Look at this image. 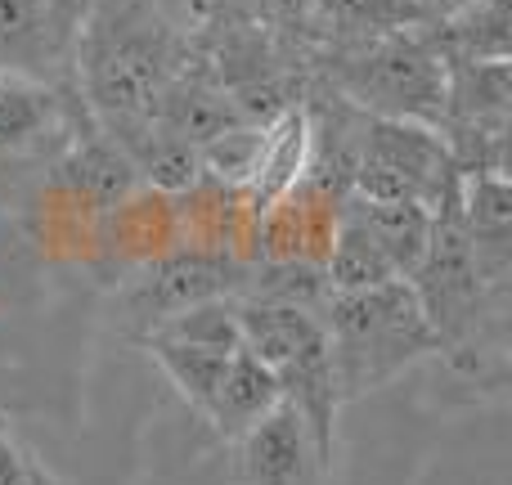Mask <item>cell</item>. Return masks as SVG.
Returning a JSON list of instances; mask_svg holds the SVG:
<instances>
[{
	"label": "cell",
	"instance_id": "cell-18",
	"mask_svg": "<svg viewBox=\"0 0 512 485\" xmlns=\"http://www.w3.org/2000/svg\"><path fill=\"white\" fill-rule=\"evenodd\" d=\"M140 337H162V342H180V346H203V351H239V297H216V301H198L189 310H176L162 324H153Z\"/></svg>",
	"mask_w": 512,
	"mask_h": 485
},
{
	"label": "cell",
	"instance_id": "cell-21",
	"mask_svg": "<svg viewBox=\"0 0 512 485\" xmlns=\"http://www.w3.org/2000/svg\"><path fill=\"white\" fill-rule=\"evenodd\" d=\"M418 5H423L436 23V18H454V14H463V9H472L477 0H418Z\"/></svg>",
	"mask_w": 512,
	"mask_h": 485
},
{
	"label": "cell",
	"instance_id": "cell-4",
	"mask_svg": "<svg viewBox=\"0 0 512 485\" xmlns=\"http://www.w3.org/2000/svg\"><path fill=\"white\" fill-rule=\"evenodd\" d=\"M459 167L445 149L441 131L423 122H396V117L364 113V140L355 158V185L360 198H400L423 203L427 212L459 203Z\"/></svg>",
	"mask_w": 512,
	"mask_h": 485
},
{
	"label": "cell",
	"instance_id": "cell-15",
	"mask_svg": "<svg viewBox=\"0 0 512 485\" xmlns=\"http://www.w3.org/2000/svg\"><path fill=\"white\" fill-rule=\"evenodd\" d=\"M508 27H512L508 0H477L463 14L427 23V32H432L436 50L445 59H508L512 54Z\"/></svg>",
	"mask_w": 512,
	"mask_h": 485
},
{
	"label": "cell",
	"instance_id": "cell-16",
	"mask_svg": "<svg viewBox=\"0 0 512 485\" xmlns=\"http://www.w3.org/2000/svg\"><path fill=\"white\" fill-rule=\"evenodd\" d=\"M324 279L333 292H360V288H378V283L396 279L391 261L373 243V234L364 230L360 216L351 212V203H342V216H337L333 243H328V256H324Z\"/></svg>",
	"mask_w": 512,
	"mask_h": 485
},
{
	"label": "cell",
	"instance_id": "cell-19",
	"mask_svg": "<svg viewBox=\"0 0 512 485\" xmlns=\"http://www.w3.org/2000/svg\"><path fill=\"white\" fill-rule=\"evenodd\" d=\"M261 131L265 126H252V122H234L225 126L221 135L198 149V162H203V176L216 180V185H234L243 189L252 176V162H256V144H261Z\"/></svg>",
	"mask_w": 512,
	"mask_h": 485
},
{
	"label": "cell",
	"instance_id": "cell-11",
	"mask_svg": "<svg viewBox=\"0 0 512 485\" xmlns=\"http://www.w3.org/2000/svg\"><path fill=\"white\" fill-rule=\"evenodd\" d=\"M306 162H310V117L306 108H288L283 117L265 122L261 144H256V162H252V176H248V198L256 203V212H265L270 203H279L283 194L301 185L306 176Z\"/></svg>",
	"mask_w": 512,
	"mask_h": 485
},
{
	"label": "cell",
	"instance_id": "cell-12",
	"mask_svg": "<svg viewBox=\"0 0 512 485\" xmlns=\"http://www.w3.org/2000/svg\"><path fill=\"white\" fill-rule=\"evenodd\" d=\"M432 23L418 0H310V45H360Z\"/></svg>",
	"mask_w": 512,
	"mask_h": 485
},
{
	"label": "cell",
	"instance_id": "cell-10",
	"mask_svg": "<svg viewBox=\"0 0 512 485\" xmlns=\"http://www.w3.org/2000/svg\"><path fill=\"white\" fill-rule=\"evenodd\" d=\"M342 203L346 198H333L301 180L292 194H283L279 203H270L261 212V221H256V261L324 265Z\"/></svg>",
	"mask_w": 512,
	"mask_h": 485
},
{
	"label": "cell",
	"instance_id": "cell-5",
	"mask_svg": "<svg viewBox=\"0 0 512 485\" xmlns=\"http://www.w3.org/2000/svg\"><path fill=\"white\" fill-rule=\"evenodd\" d=\"M248 265L230 261L216 252H198V247H176V252L149 261L144 270L126 274L122 288V310L131 319L135 337L149 333L153 324H162L176 310H189L198 301H216V297H239Z\"/></svg>",
	"mask_w": 512,
	"mask_h": 485
},
{
	"label": "cell",
	"instance_id": "cell-3",
	"mask_svg": "<svg viewBox=\"0 0 512 485\" xmlns=\"http://www.w3.org/2000/svg\"><path fill=\"white\" fill-rule=\"evenodd\" d=\"M310 77L369 117L423 122L432 131L441 126L445 54L436 50L427 23L360 45H310Z\"/></svg>",
	"mask_w": 512,
	"mask_h": 485
},
{
	"label": "cell",
	"instance_id": "cell-1",
	"mask_svg": "<svg viewBox=\"0 0 512 485\" xmlns=\"http://www.w3.org/2000/svg\"><path fill=\"white\" fill-rule=\"evenodd\" d=\"M189 54V32L162 0H86L72 90L90 122L117 140L158 122L167 86Z\"/></svg>",
	"mask_w": 512,
	"mask_h": 485
},
{
	"label": "cell",
	"instance_id": "cell-20",
	"mask_svg": "<svg viewBox=\"0 0 512 485\" xmlns=\"http://www.w3.org/2000/svg\"><path fill=\"white\" fill-rule=\"evenodd\" d=\"M0 485H41V472L23 459V450L5 432H0Z\"/></svg>",
	"mask_w": 512,
	"mask_h": 485
},
{
	"label": "cell",
	"instance_id": "cell-8",
	"mask_svg": "<svg viewBox=\"0 0 512 485\" xmlns=\"http://www.w3.org/2000/svg\"><path fill=\"white\" fill-rule=\"evenodd\" d=\"M77 90H54L36 81L0 77V158H41L63 149L72 126L81 122Z\"/></svg>",
	"mask_w": 512,
	"mask_h": 485
},
{
	"label": "cell",
	"instance_id": "cell-17",
	"mask_svg": "<svg viewBox=\"0 0 512 485\" xmlns=\"http://www.w3.org/2000/svg\"><path fill=\"white\" fill-rule=\"evenodd\" d=\"M140 346L153 355V364L167 373V382L180 391V400L207 418L234 351H203V346H180V342H162V337H140Z\"/></svg>",
	"mask_w": 512,
	"mask_h": 485
},
{
	"label": "cell",
	"instance_id": "cell-7",
	"mask_svg": "<svg viewBox=\"0 0 512 485\" xmlns=\"http://www.w3.org/2000/svg\"><path fill=\"white\" fill-rule=\"evenodd\" d=\"M180 247V221H176V198L158 194V189L135 185L126 198H117L104 212L95 234V261L117 270V283L126 274L144 270L149 261L176 252Z\"/></svg>",
	"mask_w": 512,
	"mask_h": 485
},
{
	"label": "cell",
	"instance_id": "cell-13",
	"mask_svg": "<svg viewBox=\"0 0 512 485\" xmlns=\"http://www.w3.org/2000/svg\"><path fill=\"white\" fill-rule=\"evenodd\" d=\"M279 405H283L279 378H274L252 351L239 346V351L230 355V364H225V378H221V387H216L212 409H207V423L216 427L221 441L234 445L243 432H252V427L261 423L265 414H274Z\"/></svg>",
	"mask_w": 512,
	"mask_h": 485
},
{
	"label": "cell",
	"instance_id": "cell-2",
	"mask_svg": "<svg viewBox=\"0 0 512 485\" xmlns=\"http://www.w3.org/2000/svg\"><path fill=\"white\" fill-rule=\"evenodd\" d=\"M319 324H324L342 405L387 387L400 373L436 355L432 324L423 319V306L405 279L360 292H333Z\"/></svg>",
	"mask_w": 512,
	"mask_h": 485
},
{
	"label": "cell",
	"instance_id": "cell-9",
	"mask_svg": "<svg viewBox=\"0 0 512 485\" xmlns=\"http://www.w3.org/2000/svg\"><path fill=\"white\" fill-rule=\"evenodd\" d=\"M239 481L243 485H324L328 463L319 454L310 427L292 405L265 414L239 441Z\"/></svg>",
	"mask_w": 512,
	"mask_h": 485
},
{
	"label": "cell",
	"instance_id": "cell-14",
	"mask_svg": "<svg viewBox=\"0 0 512 485\" xmlns=\"http://www.w3.org/2000/svg\"><path fill=\"white\" fill-rule=\"evenodd\" d=\"M351 212L364 221V230L373 234V243L382 247V256L391 261L396 279H409L423 261L427 243H432L436 212H427L423 203H400V198H346Z\"/></svg>",
	"mask_w": 512,
	"mask_h": 485
},
{
	"label": "cell",
	"instance_id": "cell-6",
	"mask_svg": "<svg viewBox=\"0 0 512 485\" xmlns=\"http://www.w3.org/2000/svg\"><path fill=\"white\" fill-rule=\"evenodd\" d=\"M86 0H0V77L72 90Z\"/></svg>",
	"mask_w": 512,
	"mask_h": 485
}]
</instances>
